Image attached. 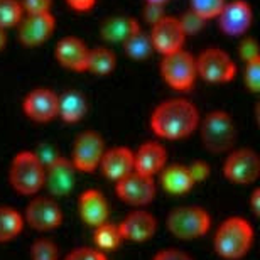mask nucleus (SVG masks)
Masks as SVG:
<instances>
[{
	"label": "nucleus",
	"mask_w": 260,
	"mask_h": 260,
	"mask_svg": "<svg viewBox=\"0 0 260 260\" xmlns=\"http://www.w3.org/2000/svg\"><path fill=\"white\" fill-rule=\"evenodd\" d=\"M200 118V112L193 102L186 98H169L154 108L150 128L160 139L179 140L198 130Z\"/></svg>",
	"instance_id": "obj_1"
},
{
	"label": "nucleus",
	"mask_w": 260,
	"mask_h": 260,
	"mask_svg": "<svg viewBox=\"0 0 260 260\" xmlns=\"http://www.w3.org/2000/svg\"><path fill=\"white\" fill-rule=\"evenodd\" d=\"M255 232L250 221L242 216H230L218 226L213 247L218 257L225 260H240L250 252Z\"/></svg>",
	"instance_id": "obj_2"
},
{
	"label": "nucleus",
	"mask_w": 260,
	"mask_h": 260,
	"mask_svg": "<svg viewBox=\"0 0 260 260\" xmlns=\"http://www.w3.org/2000/svg\"><path fill=\"white\" fill-rule=\"evenodd\" d=\"M201 142L208 152L225 154L235 147L238 130L233 117L225 110H213L205 118H200Z\"/></svg>",
	"instance_id": "obj_3"
},
{
	"label": "nucleus",
	"mask_w": 260,
	"mask_h": 260,
	"mask_svg": "<svg viewBox=\"0 0 260 260\" xmlns=\"http://www.w3.org/2000/svg\"><path fill=\"white\" fill-rule=\"evenodd\" d=\"M9 183L15 193L36 196L44 189V164L34 150H20L9 168Z\"/></svg>",
	"instance_id": "obj_4"
},
{
	"label": "nucleus",
	"mask_w": 260,
	"mask_h": 260,
	"mask_svg": "<svg viewBox=\"0 0 260 260\" xmlns=\"http://www.w3.org/2000/svg\"><path fill=\"white\" fill-rule=\"evenodd\" d=\"M168 230L179 240H196L205 237L211 226V216L205 208L196 205L178 206L168 215Z\"/></svg>",
	"instance_id": "obj_5"
},
{
	"label": "nucleus",
	"mask_w": 260,
	"mask_h": 260,
	"mask_svg": "<svg viewBox=\"0 0 260 260\" xmlns=\"http://www.w3.org/2000/svg\"><path fill=\"white\" fill-rule=\"evenodd\" d=\"M160 76L166 85H169L173 90L188 91L194 86L198 80L196 70V56L184 49H179L176 53L162 56L160 61Z\"/></svg>",
	"instance_id": "obj_6"
},
{
	"label": "nucleus",
	"mask_w": 260,
	"mask_h": 260,
	"mask_svg": "<svg viewBox=\"0 0 260 260\" xmlns=\"http://www.w3.org/2000/svg\"><path fill=\"white\" fill-rule=\"evenodd\" d=\"M198 78L213 85L230 83L237 76V64L230 54L220 48H208L200 56H196Z\"/></svg>",
	"instance_id": "obj_7"
},
{
	"label": "nucleus",
	"mask_w": 260,
	"mask_h": 260,
	"mask_svg": "<svg viewBox=\"0 0 260 260\" xmlns=\"http://www.w3.org/2000/svg\"><path fill=\"white\" fill-rule=\"evenodd\" d=\"M223 174L233 184H253L260 178V157L253 149H232L223 164Z\"/></svg>",
	"instance_id": "obj_8"
},
{
	"label": "nucleus",
	"mask_w": 260,
	"mask_h": 260,
	"mask_svg": "<svg viewBox=\"0 0 260 260\" xmlns=\"http://www.w3.org/2000/svg\"><path fill=\"white\" fill-rule=\"evenodd\" d=\"M105 150V140L102 135L93 130H85L73 142L70 160L80 173H93L100 166Z\"/></svg>",
	"instance_id": "obj_9"
},
{
	"label": "nucleus",
	"mask_w": 260,
	"mask_h": 260,
	"mask_svg": "<svg viewBox=\"0 0 260 260\" xmlns=\"http://www.w3.org/2000/svg\"><path fill=\"white\" fill-rule=\"evenodd\" d=\"M24 221L38 232H53L63 223V210L59 203L51 196L36 194L27 203L24 211Z\"/></svg>",
	"instance_id": "obj_10"
},
{
	"label": "nucleus",
	"mask_w": 260,
	"mask_h": 260,
	"mask_svg": "<svg viewBox=\"0 0 260 260\" xmlns=\"http://www.w3.org/2000/svg\"><path fill=\"white\" fill-rule=\"evenodd\" d=\"M115 194L118 196V200L130 206L142 208L154 201L155 194H157V184H155L154 178L132 171L125 178L118 179L115 183Z\"/></svg>",
	"instance_id": "obj_11"
},
{
	"label": "nucleus",
	"mask_w": 260,
	"mask_h": 260,
	"mask_svg": "<svg viewBox=\"0 0 260 260\" xmlns=\"http://www.w3.org/2000/svg\"><path fill=\"white\" fill-rule=\"evenodd\" d=\"M149 38L150 43H152L154 51L166 56L176 53L179 49H184V43L188 36H186L178 17L164 15L162 19H159L157 22L150 25Z\"/></svg>",
	"instance_id": "obj_12"
},
{
	"label": "nucleus",
	"mask_w": 260,
	"mask_h": 260,
	"mask_svg": "<svg viewBox=\"0 0 260 260\" xmlns=\"http://www.w3.org/2000/svg\"><path fill=\"white\" fill-rule=\"evenodd\" d=\"M75 166L70 159L63 155H56L44 164V188L51 198H64L75 188L76 183Z\"/></svg>",
	"instance_id": "obj_13"
},
{
	"label": "nucleus",
	"mask_w": 260,
	"mask_h": 260,
	"mask_svg": "<svg viewBox=\"0 0 260 260\" xmlns=\"http://www.w3.org/2000/svg\"><path fill=\"white\" fill-rule=\"evenodd\" d=\"M56 29V19L51 12L24 14L17 24V38L25 48H38L44 44Z\"/></svg>",
	"instance_id": "obj_14"
},
{
	"label": "nucleus",
	"mask_w": 260,
	"mask_h": 260,
	"mask_svg": "<svg viewBox=\"0 0 260 260\" xmlns=\"http://www.w3.org/2000/svg\"><path fill=\"white\" fill-rule=\"evenodd\" d=\"M218 27L223 34L230 38L245 36L253 22L252 5L245 0H232L223 5L221 12L218 14Z\"/></svg>",
	"instance_id": "obj_15"
},
{
	"label": "nucleus",
	"mask_w": 260,
	"mask_h": 260,
	"mask_svg": "<svg viewBox=\"0 0 260 260\" xmlns=\"http://www.w3.org/2000/svg\"><path fill=\"white\" fill-rule=\"evenodd\" d=\"M58 102L59 95H56L49 88H36L27 93L22 102V110L25 117L38 123H48L58 118Z\"/></svg>",
	"instance_id": "obj_16"
},
{
	"label": "nucleus",
	"mask_w": 260,
	"mask_h": 260,
	"mask_svg": "<svg viewBox=\"0 0 260 260\" xmlns=\"http://www.w3.org/2000/svg\"><path fill=\"white\" fill-rule=\"evenodd\" d=\"M123 240L134 243H144L150 240L157 232V220L152 213L142 210L130 211L123 220L118 223Z\"/></svg>",
	"instance_id": "obj_17"
},
{
	"label": "nucleus",
	"mask_w": 260,
	"mask_h": 260,
	"mask_svg": "<svg viewBox=\"0 0 260 260\" xmlns=\"http://www.w3.org/2000/svg\"><path fill=\"white\" fill-rule=\"evenodd\" d=\"M168 164V150L157 140H147L134 152V171L155 178Z\"/></svg>",
	"instance_id": "obj_18"
},
{
	"label": "nucleus",
	"mask_w": 260,
	"mask_h": 260,
	"mask_svg": "<svg viewBox=\"0 0 260 260\" xmlns=\"http://www.w3.org/2000/svg\"><path fill=\"white\" fill-rule=\"evenodd\" d=\"M88 54H90L88 46L75 36H66L59 39L54 48L56 61L70 71H86Z\"/></svg>",
	"instance_id": "obj_19"
},
{
	"label": "nucleus",
	"mask_w": 260,
	"mask_h": 260,
	"mask_svg": "<svg viewBox=\"0 0 260 260\" xmlns=\"http://www.w3.org/2000/svg\"><path fill=\"white\" fill-rule=\"evenodd\" d=\"M78 213L80 218L88 226L95 228L102 223L108 221L110 206L107 198L98 189H86L78 198Z\"/></svg>",
	"instance_id": "obj_20"
},
{
	"label": "nucleus",
	"mask_w": 260,
	"mask_h": 260,
	"mask_svg": "<svg viewBox=\"0 0 260 260\" xmlns=\"http://www.w3.org/2000/svg\"><path fill=\"white\" fill-rule=\"evenodd\" d=\"M98 168L102 169L107 179L117 183L118 179L125 178L127 174L134 171V152L128 147H123V145L107 149Z\"/></svg>",
	"instance_id": "obj_21"
},
{
	"label": "nucleus",
	"mask_w": 260,
	"mask_h": 260,
	"mask_svg": "<svg viewBox=\"0 0 260 260\" xmlns=\"http://www.w3.org/2000/svg\"><path fill=\"white\" fill-rule=\"evenodd\" d=\"M159 179H160L162 189L174 196L188 194L196 186L193 178H191L189 171H188V166H184V164L166 166V168L159 173Z\"/></svg>",
	"instance_id": "obj_22"
},
{
	"label": "nucleus",
	"mask_w": 260,
	"mask_h": 260,
	"mask_svg": "<svg viewBox=\"0 0 260 260\" xmlns=\"http://www.w3.org/2000/svg\"><path fill=\"white\" fill-rule=\"evenodd\" d=\"M140 29L142 27H140L139 20L135 17H130V15H115V17L103 20L100 34L103 41H107V43L122 44L125 43L130 36L139 32Z\"/></svg>",
	"instance_id": "obj_23"
},
{
	"label": "nucleus",
	"mask_w": 260,
	"mask_h": 260,
	"mask_svg": "<svg viewBox=\"0 0 260 260\" xmlns=\"http://www.w3.org/2000/svg\"><path fill=\"white\" fill-rule=\"evenodd\" d=\"M88 112V102L80 91L70 90L59 95L58 117L64 123H78L85 118Z\"/></svg>",
	"instance_id": "obj_24"
},
{
	"label": "nucleus",
	"mask_w": 260,
	"mask_h": 260,
	"mask_svg": "<svg viewBox=\"0 0 260 260\" xmlns=\"http://www.w3.org/2000/svg\"><path fill=\"white\" fill-rule=\"evenodd\" d=\"M24 216L12 206H0V243L12 242L24 230Z\"/></svg>",
	"instance_id": "obj_25"
},
{
	"label": "nucleus",
	"mask_w": 260,
	"mask_h": 260,
	"mask_svg": "<svg viewBox=\"0 0 260 260\" xmlns=\"http://www.w3.org/2000/svg\"><path fill=\"white\" fill-rule=\"evenodd\" d=\"M93 242H95V248L102 252H112L117 250L122 245L123 237L118 228V223L105 221L102 225L93 228Z\"/></svg>",
	"instance_id": "obj_26"
},
{
	"label": "nucleus",
	"mask_w": 260,
	"mask_h": 260,
	"mask_svg": "<svg viewBox=\"0 0 260 260\" xmlns=\"http://www.w3.org/2000/svg\"><path fill=\"white\" fill-rule=\"evenodd\" d=\"M117 66V56L112 49L105 46H98V48L90 49L88 54V66L86 71L93 73L96 76H107L115 70Z\"/></svg>",
	"instance_id": "obj_27"
},
{
	"label": "nucleus",
	"mask_w": 260,
	"mask_h": 260,
	"mask_svg": "<svg viewBox=\"0 0 260 260\" xmlns=\"http://www.w3.org/2000/svg\"><path fill=\"white\" fill-rule=\"evenodd\" d=\"M122 46L128 58H132L135 61H145L154 53L149 34H145L142 29L139 32H135L134 36H130L125 43H122Z\"/></svg>",
	"instance_id": "obj_28"
},
{
	"label": "nucleus",
	"mask_w": 260,
	"mask_h": 260,
	"mask_svg": "<svg viewBox=\"0 0 260 260\" xmlns=\"http://www.w3.org/2000/svg\"><path fill=\"white\" fill-rule=\"evenodd\" d=\"M22 17L24 10L20 0H0V29L17 27Z\"/></svg>",
	"instance_id": "obj_29"
},
{
	"label": "nucleus",
	"mask_w": 260,
	"mask_h": 260,
	"mask_svg": "<svg viewBox=\"0 0 260 260\" xmlns=\"http://www.w3.org/2000/svg\"><path fill=\"white\" fill-rule=\"evenodd\" d=\"M225 4L226 0H189V10H193L203 20H211L218 17Z\"/></svg>",
	"instance_id": "obj_30"
},
{
	"label": "nucleus",
	"mask_w": 260,
	"mask_h": 260,
	"mask_svg": "<svg viewBox=\"0 0 260 260\" xmlns=\"http://www.w3.org/2000/svg\"><path fill=\"white\" fill-rule=\"evenodd\" d=\"M32 260H59V248L49 238H39L30 245Z\"/></svg>",
	"instance_id": "obj_31"
},
{
	"label": "nucleus",
	"mask_w": 260,
	"mask_h": 260,
	"mask_svg": "<svg viewBox=\"0 0 260 260\" xmlns=\"http://www.w3.org/2000/svg\"><path fill=\"white\" fill-rule=\"evenodd\" d=\"M243 83L252 93L260 91V59L245 63L243 70Z\"/></svg>",
	"instance_id": "obj_32"
},
{
	"label": "nucleus",
	"mask_w": 260,
	"mask_h": 260,
	"mask_svg": "<svg viewBox=\"0 0 260 260\" xmlns=\"http://www.w3.org/2000/svg\"><path fill=\"white\" fill-rule=\"evenodd\" d=\"M238 54H240L243 63H250V61L260 59V51H258L257 41L253 38L245 36V38L242 39L240 46H238Z\"/></svg>",
	"instance_id": "obj_33"
},
{
	"label": "nucleus",
	"mask_w": 260,
	"mask_h": 260,
	"mask_svg": "<svg viewBox=\"0 0 260 260\" xmlns=\"http://www.w3.org/2000/svg\"><path fill=\"white\" fill-rule=\"evenodd\" d=\"M64 260H107V255L102 250H98V248L78 247L68 253Z\"/></svg>",
	"instance_id": "obj_34"
},
{
	"label": "nucleus",
	"mask_w": 260,
	"mask_h": 260,
	"mask_svg": "<svg viewBox=\"0 0 260 260\" xmlns=\"http://www.w3.org/2000/svg\"><path fill=\"white\" fill-rule=\"evenodd\" d=\"M178 19H179L181 25H183L186 36L200 32V30L203 29V25H205V22H206V20H203L200 15H196L193 10H188V12H184Z\"/></svg>",
	"instance_id": "obj_35"
},
{
	"label": "nucleus",
	"mask_w": 260,
	"mask_h": 260,
	"mask_svg": "<svg viewBox=\"0 0 260 260\" xmlns=\"http://www.w3.org/2000/svg\"><path fill=\"white\" fill-rule=\"evenodd\" d=\"M24 14H46L51 12L53 0H20Z\"/></svg>",
	"instance_id": "obj_36"
},
{
	"label": "nucleus",
	"mask_w": 260,
	"mask_h": 260,
	"mask_svg": "<svg viewBox=\"0 0 260 260\" xmlns=\"http://www.w3.org/2000/svg\"><path fill=\"white\" fill-rule=\"evenodd\" d=\"M188 171H189L191 178H193V181H194V184L203 183V181L210 178V174H211L210 164L205 162V160H194V162H191L188 166Z\"/></svg>",
	"instance_id": "obj_37"
},
{
	"label": "nucleus",
	"mask_w": 260,
	"mask_h": 260,
	"mask_svg": "<svg viewBox=\"0 0 260 260\" xmlns=\"http://www.w3.org/2000/svg\"><path fill=\"white\" fill-rule=\"evenodd\" d=\"M152 260H194L189 253H186L184 250H179V248H162L154 255Z\"/></svg>",
	"instance_id": "obj_38"
},
{
	"label": "nucleus",
	"mask_w": 260,
	"mask_h": 260,
	"mask_svg": "<svg viewBox=\"0 0 260 260\" xmlns=\"http://www.w3.org/2000/svg\"><path fill=\"white\" fill-rule=\"evenodd\" d=\"M166 15L162 5H154V4H145L144 9V19L145 22H149L150 25L157 22L159 19H162Z\"/></svg>",
	"instance_id": "obj_39"
},
{
	"label": "nucleus",
	"mask_w": 260,
	"mask_h": 260,
	"mask_svg": "<svg viewBox=\"0 0 260 260\" xmlns=\"http://www.w3.org/2000/svg\"><path fill=\"white\" fill-rule=\"evenodd\" d=\"M96 0H66V5L78 14H85L95 7Z\"/></svg>",
	"instance_id": "obj_40"
},
{
	"label": "nucleus",
	"mask_w": 260,
	"mask_h": 260,
	"mask_svg": "<svg viewBox=\"0 0 260 260\" xmlns=\"http://www.w3.org/2000/svg\"><path fill=\"white\" fill-rule=\"evenodd\" d=\"M248 206H250V211L253 216H258L260 215V189L255 188L252 191L250 194V201H248Z\"/></svg>",
	"instance_id": "obj_41"
},
{
	"label": "nucleus",
	"mask_w": 260,
	"mask_h": 260,
	"mask_svg": "<svg viewBox=\"0 0 260 260\" xmlns=\"http://www.w3.org/2000/svg\"><path fill=\"white\" fill-rule=\"evenodd\" d=\"M5 44H7V30L0 29V51L5 48Z\"/></svg>",
	"instance_id": "obj_42"
},
{
	"label": "nucleus",
	"mask_w": 260,
	"mask_h": 260,
	"mask_svg": "<svg viewBox=\"0 0 260 260\" xmlns=\"http://www.w3.org/2000/svg\"><path fill=\"white\" fill-rule=\"evenodd\" d=\"M145 4H154V5H164L169 4V0H145Z\"/></svg>",
	"instance_id": "obj_43"
}]
</instances>
